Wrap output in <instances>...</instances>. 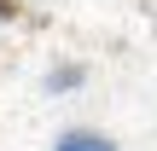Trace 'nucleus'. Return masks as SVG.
Returning <instances> with one entry per match:
<instances>
[{
    "instance_id": "obj_1",
    "label": "nucleus",
    "mask_w": 157,
    "mask_h": 151,
    "mask_svg": "<svg viewBox=\"0 0 157 151\" xmlns=\"http://www.w3.org/2000/svg\"><path fill=\"white\" fill-rule=\"evenodd\" d=\"M52 151H122L105 128H64L58 140H52Z\"/></svg>"
},
{
    "instance_id": "obj_2",
    "label": "nucleus",
    "mask_w": 157,
    "mask_h": 151,
    "mask_svg": "<svg viewBox=\"0 0 157 151\" xmlns=\"http://www.w3.org/2000/svg\"><path fill=\"white\" fill-rule=\"evenodd\" d=\"M82 81H87L82 64H52V70H47V93H76Z\"/></svg>"
}]
</instances>
